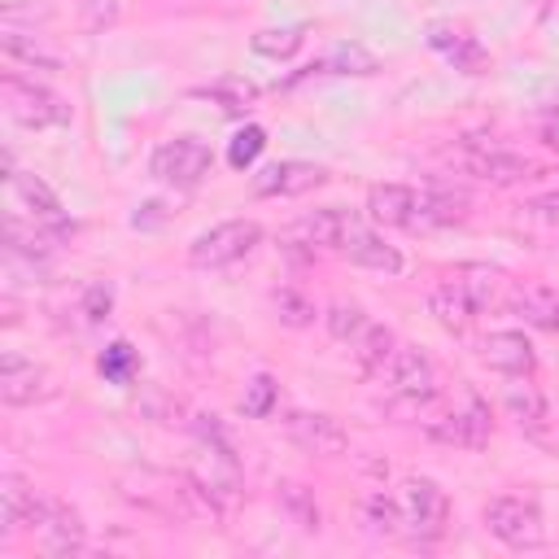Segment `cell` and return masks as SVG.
I'll list each match as a JSON object with an SVG mask.
<instances>
[{"label":"cell","mask_w":559,"mask_h":559,"mask_svg":"<svg viewBox=\"0 0 559 559\" xmlns=\"http://www.w3.org/2000/svg\"><path fill=\"white\" fill-rule=\"evenodd\" d=\"M262 240V227L253 218H227V223H214L210 231H201L192 245H188V262L201 266V271H223L240 258H249Z\"/></svg>","instance_id":"3"},{"label":"cell","mask_w":559,"mask_h":559,"mask_svg":"<svg viewBox=\"0 0 559 559\" xmlns=\"http://www.w3.org/2000/svg\"><path fill=\"white\" fill-rule=\"evenodd\" d=\"M367 214L384 227H415L419 218V192L406 183H371L367 192Z\"/></svg>","instance_id":"22"},{"label":"cell","mask_w":559,"mask_h":559,"mask_svg":"<svg viewBox=\"0 0 559 559\" xmlns=\"http://www.w3.org/2000/svg\"><path fill=\"white\" fill-rule=\"evenodd\" d=\"M341 258H349L354 266L380 271V275H397V271H402V253H397L384 236H376L371 227H362L358 218L349 223V231H345V240H341Z\"/></svg>","instance_id":"17"},{"label":"cell","mask_w":559,"mask_h":559,"mask_svg":"<svg viewBox=\"0 0 559 559\" xmlns=\"http://www.w3.org/2000/svg\"><path fill=\"white\" fill-rule=\"evenodd\" d=\"M214 170V153L205 140L197 135H175V140H162L148 157V175L157 183H170V188H197L205 175Z\"/></svg>","instance_id":"4"},{"label":"cell","mask_w":559,"mask_h":559,"mask_svg":"<svg viewBox=\"0 0 559 559\" xmlns=\"http://www.w3.org/2000/svg\"><path fill=\"white\" fill-rule=\"evenodd\" d=\"M489 406L467 389L463 393V406H454V411H445L441 419H432L428 424V437L432 441H445V445H463V450H480L485 441H489Z\"/></svg>","instance_id":"13"},{"label":"cell","mask_w":559,"mask_h":559,"mask_svg":"<svg viewBox=\"0 0 559 559\" xmlns=\"http://www.w3.org/2000/svg\"><path fill=\"white\" fill-rule=\"evenodd\" d=\"M275 502H280V511H284V520L288 524H297L301 533H314L319 528V502H314V493L306 489V485H297V480H280L275 485Z\"/></svg>","instance_id":"29"},{"label":"cell","mask_w":559,"mask_h":559,"mask_svg":"<svg viewBox=\"0 0 559 559\" xmlns=\"http://www.w3.org/2000/svg\"><path fill=\"white\" fill-rule=\"evenodd\" d=\"M39 502H44V498H39L17 472H4V476H0V542H9V537L22 533V528H35Z\"/></svg>","instance_id":"19"},{"label":"cell","mask_w":559,"mask_h":559,"mask_svg":"<svg viewBox=\"0 0 559 559\" xmlns=\"http://www.w3.org/2000/svg\"><path fill=\"white\" fill-rule=\"evenodd\" d=\"M485 528H489L502 546H511V550H537V546L546 542V520H542L537 502L511 498V493L485 502Z\"/></svg>","instance_id":"5"},{"label":"cell","mask_w":559,"mask_h":559,"mask_svg":"<svg viewBox=\"0 0 559 559\" xmlns=\"http://www.w3.org/2000/svg\"><path fill=\"white\" fill-rule=\"evenodd\" d=\"M454 162L463 166V175H472V179H480L489 188H511V183L533 179V166L520 153H507V148L485 144V140H467Z\"/></svg>","instance_id":"9"},{"label":"cell","mask_w":559,"mask_h":559,"mask_svg":"<svg viewBox=\"0 0 559 559\" xmlns=\"http://www.w3.org/2000/svg\"><path fill=\"white\" fill-rule=\"evenodd\" d=\"M31 533L44 542L48 555H79L87 546V528H83L79 511L66 507V502H52V498L39 502V515H35V528Z\"/></svg>","instance_id":"15"},{"label":"cell","mask_w":559,"mask_h":559,"mask_svg":"<svg viewBox=\"0 0 559 559\" xmlns=\"http://www.w3.org/2000/svg\"><path fill=\"white\" fill-rule=\"evenodd\" d=\"M0 48H4V57H9V61L35 66V70H61L57 52H44V48H39V39H35V35H26V31H17V26H4Z\"/></svg>","instance_id":"31"},{"label":"cell","mask_w":559,"mask_h":559,"mask_svg":"<svg viewBox=\"0 0 559 559\" xmlns=\"http://www.w3.org/2000/svg\"><path fill=\"white\" fill-rule=\"evenodd\" d=\"M362 524L376 533V537H397L402 533V502L384 498V493H371L362 502Z\"/></svg>","instance_id":"34"},{"label":"cell","mask_w":559,"mask_h":559,"mask_svg":"<svg viewBox=\"0 0 559 559\" xmlns=\"http://www.w3.org/2000/svg\"><path fill=\"white\" fill-rule=\"evenodd\" d=\"M266 148V131L262 127H240L236 135H231V144H227V162L236 166V170H245V166H253L258 162V153Z\"/></svg>","instance_id":"38"},{"label":"cell","mask_w":559,"mask_h":559,"mask_svg":"<svg viewBox=\"0 0 559 559\" xmlns=\"http://www.w3.org/2000/svg\"><path fill=\"white\" fill-rule=\"evenodd\" d=\"M323 323H328V332H332L336 341H354L371 319L362 314V306H358V301H332V306H328V314H323Z\"/></svg>","instance_id":"36"},{"label":"cell","mask_w":559,"mask_h":559,"mask_svg":"<svg viewBox=\"0 0 559 559\" xmlns=\"http://www.w3.org/2000/svg\"><path fill=\"white\" fill-rule=\"evenodd\" d=\"M537 135H542V144H550V148H559V109H550V114L542 118V127H537Z\"/></svg>","instance_id":"44"},{"label":"cell","mask_w":559,"mask_h":559,"mask_svg":"<svg viewBox=\"0 0 559 559\" xmlns=\"http://www.w3.org/2000/svg\"><path fill=\"white\" fill-rule=\"evenodd\" d=\"M349 223H354V214H345V210H314L280 236V249L297 262H314L319 253H341Z\"/></svg>","instance_id":"6"},{"label":"cell","mask_w":559,"mask_h":559,"mask_svg":"<svg viewBox=\"0 0 559 559\" xmlns=\"http://www.w3.org/2000/svg\"><path fill=\"white\" fill-rule=\"evenodd\" d=\"M52 393H57L52 376L39 362H31V358H22L13 349L0 358V402L4 406H35V402H44Z\"/></svg>","instance_id":"14"},{"label":"cell","mask_w":559,"mask_h":559,"mask_svg":"<svg viewBox=\"0 0 559 559\" xmlns=\"http://www.w3.org/2000/svg\"><path fill=\"white\" fill-rule=\"evenodd\" d=\"M96 367H100L105 380H114V384H131L140 358H135V349H131L127 341H114V345H105V354L96 358Z\"/></svg>","instance_id":"37"},{"label":"cell","mask_w":559,"mask_h":559,"mask_svg":"<svg viewBox=\"0 0 559 559\" xmlns=\"http://www.w3.org/2000/svg\"><path fill=\"white\" fill-rule=\"evenodd\" d=\"M188 476L197 480V489L205 493V502H210L218 515H227V511L240 502V459H236V454L197 441V454H192V463H188Z\"/></svg>","instance_id":"7"},{"label":"cell","mask_w":559,"mask_h":559,"mask_svg":"<svg viewBox=\"0 0 559 559\" xmlns=\"http://www.w3.org/2000/svg\"><path fill=\"white\" fill-rule=\"evenodd\" d=\"M157 210H162V205H157V201H148L131 223H135V227H157V223H162V214H157Z\"/></svg>","instance_id":"45"},{"label":"cell","mask_w":559,"mask_h":559,"mask_svg":"<svg viewBox=\"0 0 559 559\" xmlns=\"http://www.w3.org/2000/svg\"><path fill=\"white\" fill-rule=\"evenodd\" d=\"M323 183H328V170L314 166V162H297V157L275 162V166L253 175V192L258 197H306V192H314Z\"/></svg>","instance_id":"16"},{"label":"cell","mask_w":559,"mask_h":559,"mask_svg":"<svg viewBox=\"0 0 559 559\" xmlns=\"http://www.w3.org/2000/svg\"><path fill=\"white\" fill-rule=\"evenodd\" d=\"M192 432H197L201 445H214V450L236 454V441H231V432H227V424L218 415H192Z\"/></svg>","instance_id":"41"},{"label":"cell","mask_w":559,"mask_h":559,"mask_svg":"<svg viewBox=\"0 0 559 559\" xmlns=\"http://www.w3.org/2000/svg\"><path fill=\"white\" fill-rule=\"evenodd\" d=\"M144 411H148V415H153L157 424H179V415H183V406H179L175 397H166V393H157V389H153V393L144 397Z\"/></svg>","instance_id":"42"},{"label":"cell","mask_w":559,"mask_h":559,"mask_svg":"<svg viewBox=\"0 0 559 559\" xmlns=\"http://www.w3.org/2000/svg\"><path fill=\"white\" fill-rule=\"evenodd\" d=\"M349 345H354V362H358L362 376H384V367H389V358L397 349V336L384 323H367Z\"/></svg>","instance_id":"26"},{"label":"cell","mask_w":559,"mask_h":559,"mask_svg":"<svg viewBox=\"0 0 559 559\" xmlns=\"http://www.w3.org/2000/svg\"><path fill=\"white\" fill-rule=\"evenodd\" d=\"M109 310H114V284H109V280L87 284V288H83V301H79V314H83L87 323H105Z\"/></svg>","instance_id":"39"},{"label":"cell","mask_w":559,"mask_h":559,"mask_svg":"<svg viewBox=\"0 0 559 559\" xmlns=\"http://www.w3.org/2000/svg\"><path fill=\"white\" fill-rule=\"evenodd\" d=\"M301 44H306V22H293V26H266V31H258V35L249 39V48H253L258 57H275V61L293 57Z\"/></svg>","instance_id":"32"},{"label":"cell","mask_w":559,"mask_h":559,"mask_svg":"<svg viewBox=\"0 0 559 559\" xmlns=\"http://www.w3.org/2000/svg\"><path fill=\"white\" fill-rule=\"evenodd\" d=\"M4 183H9V192H13V205H17V214L35 218L39 227H48V231H57V236H70V231H74V218L61 210L57 192H52V188H48L39 175L13 170Z\"/></svg>","instance_id":"12"},{"label":"cell","mask_w":559,"mask_h":559,"mask_svg":"<svg viewBox=\"0 0 559 559\" xmlns=\"http://www.w3.org/2000/svg\"><path fill=\"white\" fill-rule=\"evenodd\" d=\"M280 424H284V437L314 459H336L349 450V432L323 411H284Z\"/></svg>","instance_id":"11"},{"label":"cell","mask_w":559,"mask_h":559,"mask_svg":"<svg viewBox=\"0 0 559 559\" xmlns=\"http://www.w3.org/2000/svg\"><path fill=\"white\" fill-rule=\"evenodd\" d=\"M428 44H432L454 70H463V74H485V70H489V52H485L472 35L454 31L450 22H432V26H428Z\"/></svg>","instance_id":"23"},{"label":"cell","mask_w":559,"mask_h":559,"mask_svg":"<svg viewBox=\"0 0 559 559\" xmlns=\"http://www.w3.org/2000/svg\"><path fill=\"white\" fill-rule=\"evenodd\" d=\"M428 310H432V314H437V323H441V328H450V332H467V328H472V319L480 314V310H476V306H472V301H467L450 280H445V284H437V288L428 293Z\"/></svg>","instance_id":"28"},{"label":"cell","mask_w":559,"mask_h":559,"mask_svg":"<svg viewBox=\"0 0 559 559\" xmlns=\"http://www.w3.org/2000/svg\"><path fill=\"white\" fill-rule=\"evenodd\" d=\"M528 214H542V218H559V192H546V197H533L524 205Z\"/></svg>","instance_id":"43"},{"label":"cell","mask_w":559,"mask_h":559,"mask_svg":"<svg viewBox=\"0 0 559 559\" xmlns=\"http://www.w3.org/2000/svg\"><path fill=\"white\" fill-rule=\"evenodd\" d=\"M271 306H275V319L284 328H310L314 323V301L306 293H297V288H275Z\"/></svg>","instance_id":"35"},{"label":"cell","mask_w":559,"mask_h":559,"mask_svg":"<svg viewBox=\"0 0 559 559\" xmlns=\"http://www.w3.org/2000/svg\"><path fill=\"white\" fill-rule=\"evenodd\" d=\"M122 498L135 502L140 511H153L162 520H179V524H192V520H205V515H218L205 493L197 489L192 476H175V472H157V467H135L118 480Z\"/></svg>","instance_id":"1"},{"label":"cell","mask_w":559,"mask_h":559,"mask_svg":"<svg viewBox=\"0 0 559 559\" xmlns=\"http://www.w3.org/2000/svg\"><path fill=\"white\" fill-rule=\"evenodd\" d=\"M467 218V197L454 192V188H432L419 197V218L415 227H450V223H463Z\"/></svg>","instance_id":"27"},{"label":"cell","mask_w":559,"mask_h":559,"mask_svg":"<svg viewBox=\"0 0 559 559\" xmlns=\"http://www.w3.org/2000/svg\"><path fill=\"white\" fill-rule=\"evenodd\" d=\"M502 402H507L511 419L520 424V432H528V437L546 441V428H550V406H546L542 389H537L528 376H511V384H507Z\"/></svg>","instance_id":"21"},{"label":"cell","mask_w":559,"mask_h":559,"mask_svg":"<svg viewBox=\"0 0 559 559\" xmlns=\"http://www.w3.org/2000/svg\"><path fill=\"white\" fill-rule=\"evenodd\" d=\"M79 22L87 35H100L118 22V0H79Z\"/></svg>","instance_id":"40"},{"label":"cell","mask_w":559,"mask_h":559,"mask_svg":"<svg viewBox=\"0 0 559 559\" xmlns=\"http://www.w3.org/2000/svg\"><path fill=\"white\" fill-rule=\"evenodd\" d=\"M450 284L476 306V310H485L489 301H493V288H498V271L493 266H485V262H463V266H454V275H450Z\"/></svg>","instance_id":"30"},{"label":"cell","mask_w":559,"mask_h":559,"mask_svg":"<svg viewBox=\"0 0 559 559\" xmlns=\"http://www.w3.org/2000/svg\"><path fill=\"white\" fill-rule=\"evenodd\" d=\"M402 528L415 537V542H437L445 533V520H450V498L437 480L428 476H411L402 485Z\"/></svg>","instance_id":"8"},{"label":"cell","mask_w":559,"mask_h":559,"mask_svg":"<svg viewBox=\"0 0 559 559\" xmlns=\"http://www.w3.org/2000/svg\"><path fill=\"white\" fill-rule=\"evenodd\" d=\"M275 402H280V384H275V376L258 371V376L245 384V393H240V415H249V419H266V415L275 411Z\"/></svg>","instance_id":"33"},{"label":"cell","mask_w":559,"mask_h":559,"mask_svg":"<svg viewBox=\"0 0 559 559\" xmlns=\"http://www.w3.org/2000/svg\"><path fill=\"white\" fill-rule=\"evenodd\" d=\"M0 92H4V114L26 131H44V127H66L70 122V105L57 92H48L44 83H35V79L4 74Z\"/></svg>","instance_id":"2"},{"label":"cell","mask_w":559,"mask_h":559,"mask_svg":"<svg viewBox=\"0 0 559 559\" xmlns=\"http://www.w3.org/2000/svg\"><path fill=\"white\" fill-rule=\"evenodd\" d=\"M480 358L498 376H533L537 371V349L524 332H489L480 341Z\"/></svg>","instance_id":"18"},{"label":"cell","mask_w":559,"mask_h":559,"mask_svg":"<svg viewBox=\"0 0 559 559\" xmlns=\"http://www.w3.org/2000/svg\"><path fill=\"white\" fill-rule=\"evenodd\" d=\"M306 74H354V79H371V74H380V57L367 48V44H336L323 61H314V66H306Z\"/></svg>","instance_id":"25"},{"label":"cell","mask_w":559,"mask_h":559,"mask_svg":"<svg viewBox=\"0 0 559 559\" xmlns=\"http://www.w3.org/2000/svg\"><path fill=\"white\" fill-rule=\"evenodd\" d=\"M507 310L537 332H559V288L555 284H515L507 293Z\"/></svg>","instance_id":"20"},{"label":"cell","mask_w":559,"mask_h":559,"mask_svg":"<svg viewBox=\"0 0 559 559\" xmlns=\"http://www.w3.org/2000/svg\"><path fill=\"white\" fill-rule=\"evenodd\" d=\"M384 380H389V393L402 397V402H411V406H424V402L437 397V367L415 345H397L393 349V358L384 367Z\"/></svg>","instance_id":"10"},{"label":"cell","mask_w":559,"mask_h":559,"mask_svg":"<svg viewBox=\"0 0 559 559\" xmlns=\"http://www.w3.org/2000/svg\"><path fill=\"white\" fill-rule=\"evenodd\" d=\"M197 100H210L218 114H227V118H245L249 109H253V100H258V83H249V79H240V74H227V79H214V83H205V87H197L192 92Z\"/></svg>","instance_id":"24"}]
</instances>
